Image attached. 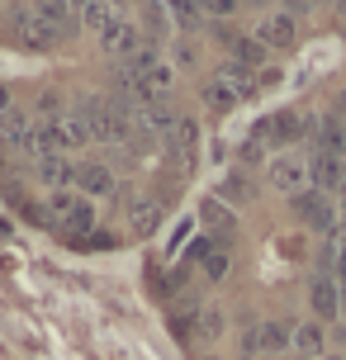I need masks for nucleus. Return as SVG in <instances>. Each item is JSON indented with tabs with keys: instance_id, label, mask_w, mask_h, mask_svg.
I'll return each instance as SVG.
<instances>
[{
	"instance_id": "f257e3e1",
	"label": "nucleus",
	"mask_w": 346,
	"mask_h": 360,
	"mask_svg": "<svg viewBox=\"0 0 346 360\" xmlns=\"http://www.w3.org/2000/svg\"><path fill=\"white\" fill-rule=\"evenodd\" d=\"M10 29H15L19 48H29V53H53L57 43H62V34H57L53 24H43V19L29 10V0L10 5Z\"/></svg>"
},
{
	"instance_id": "f03ea898",
	"label": "nucleus",
	"mask_w": 346,
	"mask_h": 360,
	"mask_svg": "<svg viewBox=\"0 0 346 360\" xmlns=\"http://www.w3.org/2000/svg\"><path fill=\"white\" fill-rule=\"evenodd\" d=\"M266 180H271L280 195H304L309 190V162L304 157H294V152H275L271 166H266Z\"/></svg>"
},
{
	"instance_id": "7ed1b4c3",
	"label": "nucleus",
	"mask_w": 346,
	"mask_h": 360,
	"mask_svg": "<svg viewBox=\"0 0 346 360\" xmlns=\"http://www.w3.org/2000/svg\"><path fill=\"white\" fill-rule=\"evenodd\" d=\"M290 204H294V214L304 218L318 237H332V233H337V204H332L323 190H304V195H294Z\"/></svg>"
},
{
	"instance_id": "20e7f679",
	"label": "nucleus",
	"mask_w": 346,
	"mask_h": 360,
	"mask_svg": "<svg viewBox=\"0 0 346 360\" xmlns=\"http://www.w3.org/2000/svg\"><path fill=\"white\" fill-rule=\"evenodd\" d=\"M304 133H309V124H304L299 114H290V109H280V114H266V119L256 124V133H252V138H256V143H266V147H275V152H280V147L299 143Z\"/></svg>"
},
{
	"instance_id": "39448f33",
	"label": "nucleus",
	"mask_w": 346,
	"mask_h": 360,
	"mask_svg": "<svg viewBox=\"0 0 346 360\" xmlns=\"http://www.w3.org/2000/svg\"><path fill=\"white\" fill-rule=\"evenodd\" d=\"M100 48H105V53L114 57V62H128V57H138L147 48V38H143V29H138V24H133V19H114L110 29H105V34H100Z\"/></svg>"
},
{
	"instance_id": "423d86ee",
	"label": "nucleus",
	"mask_w": 346,
	"mask_h": 360,
	"mask_svg": "<svg viewBox=\"0 0 346 360\" xmlns=\"http://www.w3.org/2000/svg\"><path fill=\"white\" fill-rule=\"evenodd\" d=\"M0 138L24 152V157H34L38 162V143H34V119L24 114V109H0Z\"/></svg>"
},
{
	"instance_id": "0eeeda50",
	"label": "nucleus",
	"mask_w": 346,
	"mask_h": 360,
	"mask_svg": "<svg viewBox=\"0 0 346 360\" xmlns=\"http://www.w3.org/2000/svg\"><path fill=\"white\" fill-rule=\"evenodd\" d=\"M342 180H346V157H337V152H313V157H309V185H313V190L337 195Z\"/></svg>"
},
{
	"instance_id": "6e6552de",
	"label": "nucleus",
	"mask_w": 346,
	"mask_h": 360,
	"mask_svg": "<svg viewBox=\"0 0 346 360\" xmlns=\"http://www.w3.org/2000/svg\"><path fill=\"white\" fill-rule=\"evenodd\" d=\"M256 43H261L266 53H285V48L299 43V24H294L290 15H266L256 24Z\"/></svg>"
},
{
	"instance_id": "1a4fd4ad",
	"label": "nucleus",
	"mask_w": 346,
	"mask_h": 360,
	"mask_svg": "<svg viewBox=\"0 0 346 360\" xmlns=\"http://www.w3.org/2000/svg\"><path fill=\"white\" fill-rule=\"evenodd\" d=\"M72 185H76V195H81V199H105V195H114L119 180H114V171L105 162H81Z\"/></svg>"
},
{
	"instance_id": "9d476101",
	"label": "nucleus",
	"mask_w": 346,
	"mask_h": 360,
	"mask_svg": "<svg viewBox=\"0 0 346 360\" xmlns=\"http://www.w3.org/2000/svg\"><path fill=\"white\" fill-rule=\"evenodd\" d=\"M200 228L214 237V242H228V233H237V214L219 195H204L200 199Z\"/></svg>"
},
{
	"instance_id": "9b49d317",
	"label": "nucleus",
	"mask_w": 346,
	"mask_h": 360,
	"mask_svg": "<svg viewBox=\"0 0 346 360\" xmlns=\"http://www.w3.org/2000/svg\"><path fill=\"white\" fill-rule=\"evenodd\" d=\"M162 228V199L157 195H128V233H157Z\"/></svg>"
},
{
	"instance_id": "f8f14e48",
	"label": "nucleus",
	"mask_w": 346,
	"mask_h": 360,
	"mask_svg": "<svg viewBox=\"0 0 346 360\" xmlns=\"http://www.w3.org/2000/svg\"><path fill=\"white\" fill-rule=\"evenodd\" d=\"M299 360H323L328 356V327L318 323V318H309V323L294 327V346H290Z\"/></svg>"
},
{
	"instance_id": "ddd939ff",
	"label": "nucleus",
	"mask_w": 346,
	"mask_h": 360,
	"mask_svg": "<svg viewBox=\"0 0 346 360\" xmlns=\"http://www.w3.org/2000/svg\"><path fill=\"white\" fill-rule=\"evenodd\" d=\"M309 304H313V318H318V323H328V318L342 313V289H337L332 275H318L309 285Z\"/></svg>"
},
{
	"instance_id": "4468645a",
	"label": "nucleus",
	"mask_w": 346,
	"mask_h": 360,
	"mask_svg": "<svg viewBox=\"0 0 346 360\" xmlns=\"http://www.w3.org/2000/svg\"><path fill=\"white\" fill-rule=\"evenodd\" d=\"M38 180L48 185V190H72V180H76V166L62 157V152H48V157H38L34 162Z\"/></svg>"
},
{
	"instance_id": "2eb2a0df",
	"label": "nucleus",
	"mask_w": 346,
	"mask_h": 360,
	"mask_svg": "<svg viewBox=\"0 0 346 360\" xmlns=\"http://www.w3.org/2000/svg\"><path fill=\"white\" fill-rule=\"evenodd\" d=\"M256 346H261V351H271V356L290 351V346H294V323H280V318H261V323H256Z\"/></svg>"
},
{
	"instance_id": "dca6fc26",
	"label": "nucleus",
	"mask_w": 346,
	"mask_h": 360,
	"mask_svg": "<svg viewBox=\"0 0 346 360\" xmlns=\"http://www.w3.org/2000/svg\"><path fill=\"white\" fill-rule=\"evenodd\" d=\"M223 332H228V313H223L219 304H204V308H195V337H200L204 346L223 342Z\"/></svg>"
},
{
	"instance_id": "f3484780",
	"label": "nucleus",
	"mask_w": 346,
	"mask_h": 360,
	"mask_svg": "<svg viewBox=\"0 0 346 360\" xmlns=\"http://www.w3.org/2000/svg\"><path fill=\"white\" fill-rule=\"evenodd\" d=\"M29 10H34L43 24H53L62 38L76 29V19H72V0H29Z\"/></svg>"
},
{
	"instance_id": "a211bd4d",
	"label": "nucleus",
	"mask_w": 346,
	"mask_h": 360,
	"mask_svg": "<svg viewBox=\"0 0 346 360\" xmlns=\"http://www.w3.org/2000/svg\"><path fill=\"white\" fill-rule=\"evenodd\" d=\"M219 199L233 209V204H252L256 199V185H252V176L247 171H228V176L219 180Z\"/></svg>"
},
{
	"instance_id": "6ab92c4d",
	"label": "nucleus",
	"mask_w": 346,
	"mask_h": 360,
	"mask_svg": "<svg viewBox=\"0 0 346 360\" xmlns=\"http://www.w3.org/2000/svg\"><path fill=\"white\" fill-rule=\"evenodd\" d=\"M228 57L242 62L247 72H266V57H271V53H266L256 38H228Z\"/></svg>"
},
{
	"instance_id": "aec40b11",
	"label": "nucleus",
	"mask_w": 346,
	"mask_h": 360,
	"mask_svg": "<svg viewBox=\"0 0 346 360\" xmlns=\"http://www.w3.org/2000/svg\"><path fill=\"white\" fill-rule=\"evenodd\" d=\"M114 19H119V0H86L81 5V24L95 29V34H105Z\"/></svg>"
},
{
	"instance_id": "412c9836",
	"label": "nucleus",
	"mask_w": 346,
	"mask_h": 360,
	"mask_svg": "<svg viewBox=\"0 0 346 360\" xmlns=\"http://www.w3.org/2000/svg\"><path fill=\"white\" fill-rule=\"evenodd\" d=\"M214 76H219L223 86L233 90L237 100H247V95H252V90H256V81H252L256 72H247V67H242V62H233V57H228V62H223V67H219V72H214Z\"/></svg>"
},
{
	"instance_id": "4be33fe9",
	"label": "nucleus",
	"mask_w": 346,
	"mask_h": 360,
	"mask_svg": "<svg viewBox=\"0 0 346 360\" xmlns=\"http://www.w3.org/2000/svg\"><path fill=\"white\" fill-rule=\"evenodd\" d=\"M200 95H204V105L214 109V114H228V109H237V105H242V100H237L233 90L223 86L219 76H209V81H204V86H200Z\"/></svg>"
},
{
	"instance_id": "5701e85b",
	"label": "nucleus",
	"mask_w": 346,
	"mask_h": 360,
	"mask_svg": "<svg viewBox=\"0 0 346 360\" xmlns=\"http://www.w3.org/2000/svg\"><path fill=\"white\" fill-rule=\"evenodd\" d=\"M200 270H204V280H209V285H223V280H228V270H233V256L223 252V247H214V252L200 261Z\"/></svg>"
},
{
	"instance_id": "b1692460",
	"label": "nucleus",
	"mask_w": 346,
	"mask_h": 360,
	"mask_svg": "<svg viewBox=\"0 0 346 360\" xmlns=\"http://www.w3.org/2000/svg\"><path fill=\"white\" fill-rule=\"evenodd\" d=\"M166 10H171V19H176L181 29H200V19H204L200 0H166Z\"/></svg>"
},
{
	"instance_id": "393cba45",
	"label": "nucleus",
	"mask_w": 346,
	"mask_h": 360,
	"mask_svg": "<svg viewBox=\"0 0 346 360\" xmlns=\"http://www.w3.org/2000/svg\"><path fill=\"white\" fill-rule=\"evenodd\" d=\"M76 204H81V195H76V190H53V195H48V214L53 218H62V223H67V218H72V209Z\"/></svg>"
},
{
	"instance_id": "a878e982",
	"label": "nucleus",
	"mask_w": 346,
	"mask_h": 360,
	"mask_svg": "<svg viewBox=\"0 0 346 360\" xmlns=\"http://www.w3.org/2000/svg\"><path fill=\"white\" fill-rule=\"evenodd\" d=\"M91 228H95V204L81 199V204L72 209V218H67V233H91Z\"/></svg>"
},
{
	"instance_id": "bb28decb",
	"label": "nucleus",
	"mask_w": 346,
	"mask_h": 360,
	"mask_svg": "<svg viewBox=\"0 0 346 360\" xmlns=\"http://www.w3.org/2000/svg\"><path fill=\"white\" fill-rule=\"evenodd\" d=\"M214 247H219V242H214L209 233H200L195 242H190V247H185V266H200V261H204L209 252H214Z\"/></svg>"
},
{
	"instance_id": "cd10ccee",
	"label": "nucleus",
	"mask_w": 346,
	"mask_h": 360,
	"mask_svg": "<svg viewBox=\"0 0 346 360\" xmlns=\"http://www.w3.org/2000/svg\"><path fill=\"white\" fill-rule=\"evenodd\" d=\"M200 10H204V15H214V19H228V15L242 10V0H200Z\"/></svg>"
},
{
	"instance_id": "c85d7f7f",
	"label": "nucleus",
	"mask_w": 346,
	"mask_h": 360,
	"mask_svg": "<svg viewBox=\"0 0 346 360\" xmlns=\"http://www.w3.org/2000/svg\"><path fill=\"white\" fill-rule=\"evenodd\" d=\"M261 152H266V143H256V138H247V143L237 147V162H242V166H256V162H266Z\"/></svg>"
},
{
	"instance_id": "c756f323",
	"label": "nucleus",
	"mask_w": 346,
	"mask_h": 360,
	"mask_svg": "<svg viewBox=\"0 0 346 360\" xmlns=\"http://www.w3.org/2000/svg\"><path fill=\"white\" fill-rule=\"evenodd\" d=\"M332 119H342V124H346V86L332 95Z\"/></svg>"
},
{
	"instance_id": "7c9ffc66",
	"label": "nucleus",
	"mask_w": 346,
	"mask_h": 360,
	"mask_svg": "<svg viewBox=\"0 0 346 360\" xmlns=\"http://www.w3.org/2000/svg\"><path fill=\"white\" fill-rule=\"evenodd\" d=\"M147 24H152V34H162L166 19H162V5H147Z\"/></svg>"
},
{
	"instance_id": "2f4dec72",
	"label": "nucleus",
	"mask_w": 346,
	"mask_h": 360,
	"mask_svg": "<svg viewBox=\"0 0 346 360\" xmlns=\"http://www.w3.org/2000/svg\"><path fill=\"white\" fill-rule=\"evenodd\" d=\"M309 10H313L309 0H285V15H290V19H299V15H309Z\"/></svg>"
},
{
	"instance_id": "473e14b6",
	"label": "nucleus",
	"mask_w": 346,
	"mask_h": 360,
	"mask_svg": "<svg viewBox=\"0 0 346 360\" xmlns=\"http://www.w3.org/2000/svg\"><path fill=\"white\" fill-rule=\"evenodd\" d=\"M337 289H342V299H346V247H342V256H337Z\"/></svg>"
},
{
	"instance_id": "72a5a7b5",
	"label": "nucleus",
	"mask_w": 346,
	"mask_h": 360,
	"mask_svg": "<svg viewBox=\"0 0 346 360\" xmlns=\"http://www.w3.org/2000/svg\"><path fill=\"white\" fill-rule=\"evenodd\" d=\"M185 237H190V223H181V228H176V233H171V252H176V247H181Z\"/></svg>"
},
{
	"instance_id": "f704fd0d",
	"label": "nucleus",
	"mask_w": 346,
	"mask_h": 360,
	"mask_svg": "<svg viewBox=\"0 0 346 360\" xmlns=\"http://www.w3.org/2000/svg\"><path fill=\"white\" fill-rule=\"evenodd\" d=\"M337 214H342V223H346V180H342V190H337Z\"/></svg>"
},
{
	"instance_id": "c9c22d12",
	"label": "nucleus",
	"mask_w": 346,
	"mask_h": 360,
	"mask_svg": "<svg viewBox=\"0 0 346 360\" xmlns=\"http://www.w3.org/2000/svg\"><path fill=\"white\" fill-rule=\"evenodd\" d=\"M0 109H10V90H5V81H0Z\"/></svg>"
},
{
	"instance_id": "e433bc0d",
	"label": "nucleus",
	"mask_w": 346,
	"mask_h": 360,
	"mask_svg": "<svg viewBox=\"0 0 346 360\" xmlns=\"http://www.w3.org/2000/svg\"><path fill=\"white\" fill-rule=\"evenodd\" d=\"M0 237H10V223H5V218H0Z\"/></svg>"
},
{
	"instance_id": "4c0bfd02",
	"label": "nucleus",
	"mask_w": 346,
	"mask_h": 360,
	"mask_svg": "<svg viewBox=\"0 0 346 360\" xmlns=\"http://www.w3.org/2000/svg\"><path fill=\"white\" fill-rule=\"evenodd\" d=\"M337 15H346V0H337Z\"/></svg>"
},
{
	"instance_id": "58836bf2",
	"label": "nucleus",
	"mask_w": 346,
	"mask_h": 360,
	"mask_svg": "<svg viewBox=\"0 0 346 360\" xmlns=\"http://www.w3.org/2000/svg\"><path fill=\"white\" fill-rule=\"evenodd\" d=\"M323 360H346V356H323Z\"/></svg>"
},
{
	"instance_id": "ea45409f",
	"label": "nucleus",
	"mask_w": 346,
	"mask_h": 360,
	"mask_svg": "<svg viewBox=\"0 0 346 360\" xmlns=\"http://www.w3.org/2000/svg\"><path fill=\"white\" fill-rule=\"evenodd\" d=\"M72 5H76V10H81V5H86V0H72Z\"/></svg>"
},
{
	"instance_id": "a19ab883",
	"label": "nucleus",
	"mask_w": 346,
	"mask_h": 360,
	"mask_svg": "<svg viewBox=\"0 0 346 360\" xmlns=\"http://www.w3.org/2000/svg\"><path fill=\"white\" fill-rule=\"evenodd\" d=\"M342 157H346V143H342Z\"/></svg>"
},
{
	"instance_id": "79ce46f5",
	"label": "nucleus",
	"mask_w": 346,
	"mask_h": 360,
	"mask_svg": "<svg viewBox=\"0 0 346 360\" xmlns=\"http://www.w3.org/2000/svg\"><path fill=\"white\" fill-rule=\"evenodd\" d=\"M294 360H299V356H294Z\"/></svg>"
}]
</instances>
